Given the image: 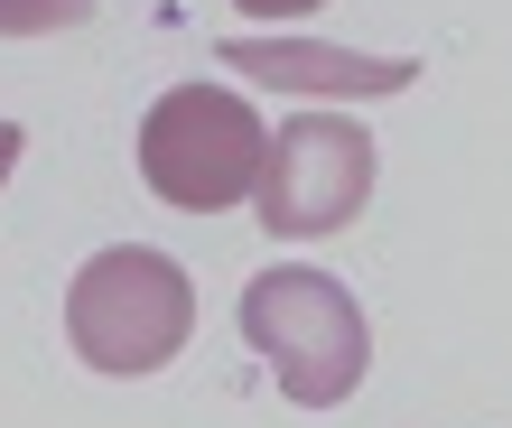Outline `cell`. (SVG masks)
I'll return each mask as SVG.
<instances>
[{
	"instance_id": "cell-1",
	"label": "cell",
	"mask_w": 512,
	"mask_h": 428,
	"mask_svg": "<svg viewBox=\"0 0 512 428\" xmlns=\"http://www.w3.org/2000/svg\"><path fill=\"white\" fill-rule=\"evenodd\" d=\"M196 335V289L187 270L149 242H103L94 261L75 270L66 289V345L84 373L103 382H140V373H168Z\"/></svg>"
},
{
	"instance_id": "cell-2",
	"label": "cell",
	"mask_w": 512,
	"mask_h": 428,
	"mask_svg": "<svg viewBox=\"0 0 512 428\" xmlns=\"http://www.w3.org/2000/svg\"><path fill=\"white\" fill-rule=\"evenodd\" d=\"M243 345L270 363V382L298 410H345L373 373V326L354 308V289L298 261H270L243 289Z\"/></svg>"
},
{
	"instance_id": "cell-3",
	"label": "cell",
	"mask_w": 512,
	"mask_h": 428,
	"mask_svg": "<svg viewBox=\"0 0 512 428\" xmlns=\"http://www.w3.org/2000/svg\"><path fill=\"white\" fill-rule=\"evenodd\" d=\"M261 168H270V131L233 84H177L140 112V177L177 214H224L261 196Z\"/></svg>"
},
{
	"instance_id": "cell-4",
	"label": "cell",
	"mask_w": 512,
	"mask_h": 428,
	"mask_svg": "<svg viewBox=\"0 0 512 428\" xmlns=\"http://www.w3.org/2000/svg\"><path fill=\"white\" fill-rule=\"evenodd\" d=\"M373 131H354L345 112H289L270 131V168H261V233L280 242H317V233H345L354 214L373 205Z\"/></svg>"
},
{
	"instance_id": "cell-5",
	"label": "cell",
	"mask_w": 512,
	"mask_h": 428,
	"mask_svg": "<svg viewBox=\"0 0 512 428\" xmlns=\"http://www.w3.org/2000/svg\"><path fill=\"white\" fill-rule=\"evenodd\" d=\"M224 66L270 94H326V103H382L419 84V56H354L326 38H224Z\"/></svg>"
},
{
	"instance_id": "cell-6",
	"label": "cell",
	"mask_w": 512,
	"mask_h": 428,
	"mask_svg": "<svg viewBox=\"0 0 512 428\" xmlns=\"http://www.w3.org/2000/svg\"><path fill=\"white\" fill-rule=\"evenodd\" d=\"M94 19V0H0V38H66Z\"/></svg>"
},
{
	"instance_id": "cell-7",
	"label": "cell",
	"mask_w": 512,
	"mask_h": 428,
	"mask_svg": "<svg viewBox=\"0 0 512 428\" xmlns=\"http://www.w3.org/2000/svg\"><path fill=\"white\" fill-rule=\"evenodd\" d=\"M243 19H308V10H326V0H233Z\"/></svg>"
},
{
	"instance_id": "cell-8",
	"label": "cell",
	"mask_w": 512,
	"mask_h": 428,
	"mask_svg": "<svg viewBox=\"0 0 512 428\" xmlns=\"http://www.w3.org/2000/svg\"><path fill=\"white\" fill-rule=\"evenodd\" d=\"M19 159H28V131H19V121H0V187H10Z\"/></svg>"
}]
</instances>
